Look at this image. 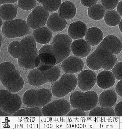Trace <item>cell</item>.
<instances>
[{"label": "cell", "mask_w": 122, "mask_h": 129, "mask_svg": "<svg viewBox=\"0 0 122 129\" xmlns=\"http://www.w3.org/2000/svg\"><path fill=\"white\" fill-rule=\"evenodd\" d=\"M20 41H14L9 45L8 52L13 58L18 59L20 52Z\"/></svg>", "instance_id": "obj_32"}, {"label": "cell", "mask_w": 122, "mask_h": 129, "mask_svg": "<svg viewBox=\"0 0 122 129\" xmlns=\"http://www.w3.org/2000/svg\"><path fill=\"white\" fill-rule=\"evenodd\" d=\"M77 9L74 3L71 1L63 2L58 10V14L67 20H70L75 16Z\"/></svg>", "instance_id": "obj_24"}, {"label": "cell", "mask_w": 122, "mask_h": 129, "mask_svg": "<svg viewBox=\"0 0 122 129\" xmlns=\"http://www.w3.org/2000/svg\"><path fill=\"white\" fill-rule=\"evenodd\" d=\"M98 99L97 94L94 91H77L71 94L70 103L72 108L85 112L95 108L98 102Z\"/></svg>", "instance_id": "obj_3"}, {"label": "cell", "mask_w": 122, "mask_h": 129, "mask_svg": "<svg viewBox=\"0 0 122 129\" xmlns=\"http://www.w3.org/2000/svg\"><path fill=\"white\" fill-rule=\"evenodd\" d=\"M56 59L51 53L43 52L39 54L34 59L36 68L40 71H46L56 65Z\"/></svg>", "instance_id": "obj_15"}, {"label": "cell", "mask_w": 122, "mask_h": 129, "mask_svg": "<svg viewBox=\"0 0 122 129\" xmlns=\"http://www.w3.org/2000/svg\"><path fill=\"white\" fill-rule=\"evenodd\" d=\"M8 113L2 111L1 109L0 111V116L1 117H3V116H12V115Z\"/></svg>", "instance_id": "obj_42"}, {"label": "cell", "mask_w": 122, "mask_h": 129, "mask_svg": "<svg viewBox=\"0 0 122 129\" xmlns=\"http://www.w3.org/2000/svg\"><path fill=\"white\" fill-rule=\"evenodd\" d=\"M95 51L99 63L104 70H112L117 63V57L108 48L98 46Z\"/></svg>", "instance_id": "obj_12"}, {"label": "cell", "mask_w": 122, "mask_h": 129, "mask_svg": "<svg viewBox=\"0 0 122 129\" xmlns=\"http://www.w3.org/2000/svg\"><path fill=\"white\" fill-rule=\"evenodd\" d=\"M91 45L83 39L75 40L71 44V50L75 56L83 58L86 57L90 52Z\"/></svg>", "instance_id": "obj_16"}, {"label": "cell", "mask_w": 122, "mask_h": 129, "mask_svg": "<svg viewBox=\"0 0 122 129\" xmlns=\"http://www.w3.org/2000/svg\"><path fill=\"white\" fill-rule=\"evenodd\" d=\"M87 30V26L84 23L80 21H75L70 24L68 33L71 39L76 40L84 37Z\"/></svg>", "instance_id": "obj_20"}, {"label": "cell", "mask_w": 122, "mask_h": 129, "mask_svg": "<svg viewBox=\"0 0 122 129\" xmlns=\"http://www.w3.org/2000/svg\"><path fill=\"white\" fill-rule=\"evenodd\" d=\"M115 82L116 78L113 74L107 70L102 71L97 77V84L99 87L103 89L112 87Z\"/></svg>", "instance_id": "obj_19"}, {"label": "cell", "mask_w": 122, "mask_h": 129, "mask_svg": "<svg viewBox=\"0 0 122 129\" xmlns=\"http://www.w3.org/2000/svg\"><path fill=\"white\" fill-rule=\"evenodd\" d=\"M112 71L116 79L122 80V61L116 63Z\"/></svg>", "instance_id": "obj_35"}, {"label": "cell", "mask_w": 122, "mask_h": 129, "mask_svg": "<svg viewBox=\"0 0 122 129\" xmlns=\"http://www.w3.org/2000/svg\"><path fill=\"white\" fill-rule=\"evenodd\" d=\"M84 62L78 56H71L64 59L62 64V68L65 73L73 74L82 71Z\"/></svg>", "instance_id": "obj_14"}, {"label": "cell", "mask_w": 122, "mask_h": 129, "mask_svg": "<svg viewBox=\"0 0 122 129\" xmlns=\"http://www.w3.org/2000/svg\"><path fill=\"white\" fill-rule=\"evenodd\" d=\"M117 12L122 17V1L118 3L117 7Z\"/></svg>", "instance_id": "obj_40"}, {"label": "cell", "mask_w": 122, "mask_h": 129, "mask_svg": "<svg viewBox=\"0 0 122 129\" xmlns=\"http://www.w3.org/2000/svg\"><path fill=\"white\" fill-rule=\"evenodd\" d=\"M17 14V7L12 4L6 3L2 5L0 9V17L3 20H13Z\"/></svg>", "instance_id": "obj_25"}, {"label": "cell", "mask_w": 122, "mask_h": 129, "mask_svg": "<svg viewBox=\"0 0 122 129\" xmlns=\"http://www.w3.org/2000/svg\"><path fill=\"white\" fill-rule=\"evenodd\" d=\"M67 117H85L86 116L85 111L78 109H72L66 115Z\"/></svg>", "instance_id": "obj_36"}, {"label": "cell", "mask_w": 122, "mask_h": 129, "mask_svg": "<svg viewBox=\"0 0 122 129\" xmlns=\"http://www.w3.org/2000/svg\"><path fill=\"white\" fill-rule=\"evenodd\" d=\"M36 42L33 36H28L20 41L18 63L22 68L32 70L36 68L34 59L38 55Z\"/></svg>", "instance_id": "obj_2"}, {"label": "cell", "mask_w": 122, "mask_h": 129, "mask_svg": "<svg viewBox=\"0 0 122 129\" xmlns=\"http://www.w3.org/2000/svg\"><path fill=\"white\" fill-rule=\"evenodd\" d=\"M0 80L7 90L14 93L21 90L24 85L23 79L19 71L10 62L0 64Z\"/></svg>", "instance_id": "obj_1"}, {"label": "cell", "mask_w": 122, "mask_h": 129, "mask_svg": "<svg viewBox=\"0 0 122 129\" xmlns=\"http://www.w3.org/2000/svg\"><path fill=\"white\" fill-rule=\"evenodd\" d=\"M96 74L92 70H87L82 71L77 78V85L83 92L90 90L96 82Z\"/></svg>", "instance_id": "obj_13"}, {"label": "cell", "mask_w": 122, "mask_h": 129, "mask_svg": "<svg viewBox=\"0 0 122 129\" xmlns=\"http://www.w3.org/2000/svg\"><path fill=\"white\" fill-rule=\"evenodd\" d=\"M52 86L53 96L61 98L74 90L77 85V79L73 74L65 73Z\"/></svg>", "instance_id": "obj_7"}, {"label": "cell", "mask_w": 122, "mask_h": 129, "mask_svg": "<svg viewBox=\"0 0 122 129\" xmlns=\"http://www.w3.org/2000/svg\"><path fill=\"white\" fill-rule=\"evenodd\" d=\"M118 27L120 31L122 33V19L121 20L120 23L118 24Z\"/></svg>", "instance_id": "obj_44"}, {"label": "cell", "mask_w": 122, "mask_h": 129, "mask_svg": "<svg viewBox=\"0 0 122 129\" xmlns=\"http://www.w3.org/2000/svg\"><path fill=\"white\" fill-rule=\"evenodd\" d=\"M102 6L106 10H111L117 7L119 0H101Z\"/></svg>", "instance_id": "obj_34"}, {"label": "cell", "mask_w": 122, "mask_h": 129, "mask_svg": "<svg viewBox=\"0 0 122 129\" xmlns=\"http://www.w3.org/2000/svg\"><path fill=\"white\" fill-rule=\"evenodd\" d=\"M2 41H3V39H2V35H1V46H2Z\"/></svg>", "instance_id": "obj_46"}, {"label": "cell", "mask_w": 122, "mask_h": 129, "mask_svg": "<svg viewBox=\"0 0 122 129\" xmlns=\"http://www.w3.org/2000/svg\"><path fill=\"white\" fill-rule=\"evenodd\" d=\"M72 43V39L66 34H58L54 37L51 45L57 60L56 64L63 62L70 56Z\"/></svg>", "instance_id": "obj_6"}, {"label": "cell", "mask_w": 122, "mask_h": 129, "mask_svg": "<svg viewBox=\"0 0 122 129\" xmlns=\"http://www.w3.org/2000/svg\"><path fill=\"white\" fill-rule=\"evenodd\" d=\"M0 21H1V22H0V27H1L2 25H3V21H2V18H1V19H0Z\"/></svg>", "instance_id": "obj_45"}, {"label": "cell", "mask_w": 122, "mask_h": 129, "mask_svg": "<svg viewBox=\"0 0 122 129\" xmlns=\"http://www.w3.org/2000/svg\"><path fill=\"white\" fill-rule=\"evenodd\" d=\"M12 116L15 117H41L42 116L41 109L36 107H28L26 109L19 110Z\"/></svg>", "instance_id": "obj_28"}, {"label": "cell", "mask_w": 122, "mask_h": 129, "mask_svg": "<svg viewBox=\"0 0 122 129\" xmlns=\"http://www.w3.org/2000/svg\"><path fill=\"white\" fill-rule=\"evenodd\" d=\"M22 101L18 94L6 89L0 90V108L5 112L12 115L19 110Z\"/></svg>", "instance_id": "obj_9"}, {"label": "cell", "mask_w": 122, "mask_h": 129, "mask_svg": "<svg viewBox=\"0 0 122 129\" xmlns=\"http://www.w3.org/2000/svg\"><path fill=\"white\" fill-rule=\"evenodd\" d=\"M52 35L51 31L45 26L34 29L32 34L36 42L44 45L47 44L51 41Z\"/></svg>", "instance_id": "obj_22"}, {"label": "cell", "mask_w": 122, "mask_h": 129, "mask_svg": "<svg viewBox=\"0 0 122 129\" xmlns=\"http://www.w3.org/2000/svg\"><path fill=\"white\" fill-rule=\"evenodd\" d=\"M89 116L90 117H114V110L111 107H97L91 110Z\"/></svg>", "instance_id": "obj_27"}, {"label": "cell", "mask_w": 122, "mask_h": 129, "mask_svg": "<svg viewBox=\"0 0 122 129\" xmlns=\"http://www.w3.org/2000/svg\"><path fill=\"white\" fill-rule=\"evenodd\" d=\"M39 3H40L41 4H43V3H45V2H48L49 0H36Z\"/></svg>", "instance_id": "obj_43"}, {"label": "cell", "mask_w": 122, "mask_h": 129, "mask_svg": "<svg viewBox=\"0 0 122 129\" xmlns=\"http://www.w3.org/2000/svg\"><path fill=\"white\" fill-rule=\"evenodd\" d=\"M49 13L41 6L33 10L28 17L26 22L30 28L36 29L43 27L46 24Z\"/></svg>", "instance_id": "obj_11"}, {"label": "cell", "mask_w": 122, "mask_h": 129, "mask_svg": "<svg viewBox=\"0 0 122 129\" xmlns=\"http://www.w3.org/2000/svg\"><path fill=\"white\" fill-rule=\"evenodd\" d=\"M71 106L66 100L60 99L49 102L41 109L44 117H64L70 111Z\"/></svg>", "instance_id": "obj_10"}, {"label": "cell", "mask_w": 122, "mask_h": 129, "mask_svg": "<svg viewBox=\"0 0 122 129\" xmlns=\"http://www.w3.org/2000/svg\"><path fill=\"white\" fill-rule=\"evenodd\" d=\"M105 22L109 26H117L120 23L121 18L117 11L111 10L107 11L104 16Z\"/></svg>", "instance_id": "obj_29"}, {"label": "cell", "mask_w": 122, "mask_h": 129, "mask_svg": "<svg viewBox=\"0 0 122 129\" xmlns=\"http://www.w3.org/2000/svg\"><path fill=\"white\" fill-rule=\"evenodd\" d=\"M53 98L50 90L45 88L30 89L24 93L22 102L27 107L41 108L51 102Z\"/></svg>", "instance_id": "obj_4"}, {"label": "cell", "mask_w": 122, "mask_h": 129, "mask_svg": "<svg viewBox=\"0 0 122 129\" xmlns=\"http://www.w3.org/2000/svg\"><path fill=\"white\" fill-rule=\"evenodd\" d=\"M115 90L118 95L122 97V80H119L116 86Z\"/></svg>", "instance_id": "obj_39"}, {"label": "cell", "mask_w": 122, "mask_h": 129, "mask_svg": "<svg viewBox=\"0 0 122 129\" xmlns=\"http://www.w3.org/2000/svg\"><path fill=\"white\" fill-rule=\"evenodd\" d=\"M103 38L102 31L96 27L88 29L85 35L86 41L92 46L97 45L102 42Z\"/></svg>", "instance_id": "obj_21"}, {"label": "cell", "mask_w": 122, "mask_h": 129, "mask_svg": "<svg viewBox=\"0 0 122 129\" xmlns=\"http://www.w3.org/2000/svg\"><path fill=\"white\" fill-rule=\"evenodd\" d=\"M67 22L66 19L62 18L58 14L54 13L50 15L47 21V27L52 31H61L66 27Z\"/></svg>", "instance_id": "obj_18"}, {"label": "cell", "mask_w": 122, "mask_h": 129, "mask_svg": "<svg viewBox=\"0 0 122 129\" xmlns=\"http://www.w3.org/2000/svg\"><path fill=\"white\" fill-rule=\"evenodd\" d=\"M101 4H96L88 8L87 13L89 17L93 20H100L104 17L105 10Z\"/></svg>", "instance_id": "obj_26"}, {"label": "cell", "mask_w": 122, "mask_h": 129, "mask_svg": "<svg viewBox=\"0 0 122 129\" xmlns=\"http://www.w3.org/2000/svg\"><path fill=\"white\" fill-rule=\"evenodd\" d=\"M30 28L26 21L21 19H13L3 23L2 32L8 38L14 39L26 35L29 32Z\"/></svg>", "instance_id": "obj_8"}, {"label": "cell", "mask_w": 122, "mask_h": 129, "mask_svg": "<svg viewBox=\"0 0 122 129\" xmlns=\"http://www.w3.org/2000/svg\"><path fill=\"white\" fill-rule=\"evenodd\" d=\"M18 0H0V4H3L6 3L12 4L16 3Z\"/></svg>", "instance_id": "obj_41"}, {"label": "cell", "mask_w": 122, "mask_h": 129, "mask_svg": "<svg viewBox=\"0 0 122 129\" xmlns=\"http://www.w3.org/2000/svg\"><path fill=\"white\" fill-rule=\"evenodd\" d=\"M116 116L122 117V101L117 104L114 109Z\"/></svg>", "instance_id": "obj_38"}, {"label": "cell", "mask_w": 122, "mask_h": 129, "mask_svg": "<svg viewBox=\"0 0 122 129\" xmlns=\"http://www.w3.org/2000/svg\"><path fill=\"white\" fill-rule=\"evenodd\" d=\"M61 0H49L43 3L42 6L49 12H53L57 11L60 6Z\"/></svg>", "instance_id": "obj_31"}, {"label": "cell", "mask_w": 122, "mask_h": 129, "mask_svg": "<svg viewBox=\"0 0 122 129\" xmlns=\"http://www.w3.org/2000/svg\"><path fill=\"white\" fill-rule=\"evenodd\" d=\"M117 100V93L111 89L106 90L101 93L98 97V103L101 106L111 107L115 104Z\"/></svg>", "instance_id": "obj_23"}, {"label": "cell", "mask_w": 122, "mask_h": 129, "mask_svg": "<svg viewBox=\"0 0 122 129\" xmlns=\"http://www.w3.org/2000/svg\"><path fill=\"white\" fill-rule=\"evenodd\" d=\"M86 63L88 67L93 71H96L102 68V67L97 58L95 51L88 56Z\"/></svg>", "instance_id": "obj_30"}, {"label": "cell", "mask_w": 122, "mask_h": 129, "mask_svg": "<svg viewBox=\"0 0 122 129\" xmlns=\"http://www.w3.org/2000/svg\"><path fill=\"white\" fill-rule=\"evenodd\" d=\"M60 70L58 67H53L46 71H40L35 68L29 73L27 79L32 86H41L49 82L56 81L60 75Z\"/></svg>", "instance_id": "obj_5"}, {"label": "cell", "mask_w": 122, "mask_h": 129, "mask_svg": "<svg viewBox=\"0 0 122 129\" xmlns=\"http://www.w3.org/2000/svg\"><path fill=\"white\" fill-rule=\"evenodd\" d=\"M36 0H18V5L20 9L25 11L32 10L35 7Z\"/></svg>", "instance_id": "obj_33"}, {"label": "cell", "mask_w": 122, "mask_h": 129, "mask_svg": "<svg viewBox=\"0 0 122 129\" xmlns=\"http://www.w3.org/2000/svg\"><path fill=\"white\" fill-rule=\"evenodd\" d=\"M98 1L99 0H80V2L84 6L89 8L96 4Z\"/></svg>", "instance_id": "obj_37"}, {"label": "cell", "mask_w": 122, "mask_h": 129, "mask_svg": "<svg viewBox=\"0 0 122 129\" xmlns=\"http://www.w3.org/2000/svg\"><path fill=\"white\" fill-rule=\"evenodd\" d=\"M98 46L108 48L114 55L120 53L122 50L121 41L117 37L112 35L105 37Z\"/></svg>", "instance_id": "obj_17"}]
</instances>
